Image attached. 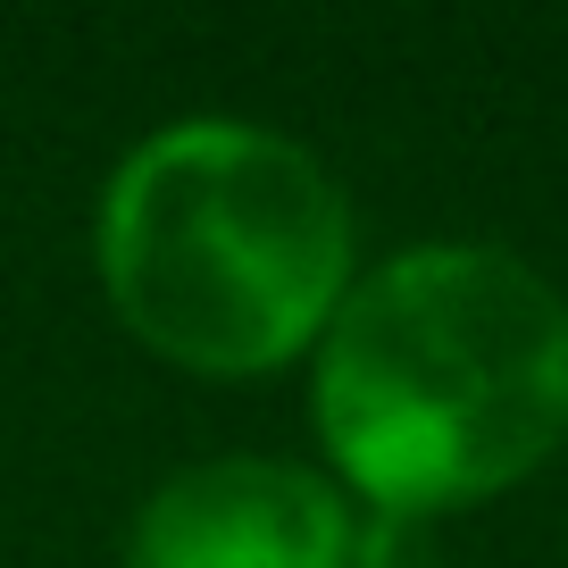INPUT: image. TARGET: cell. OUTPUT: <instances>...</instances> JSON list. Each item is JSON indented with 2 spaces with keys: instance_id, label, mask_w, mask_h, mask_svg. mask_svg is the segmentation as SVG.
<instances>
[{
  "instance_id": "cell-1",
  "label": "cell",
  "mask_w": 568,
  "mask_h": 568,
  "mask_svg": "<svg viewBox=\"0 0 568 568\" xmlns=\"http://www.w3.org/2000/svg\"><path fill=\"white\" fill-rule=\"evenodd\" d=\"M568 435V302L501 243H409L318 335V444L376 518L510 494Z\"/></svg>"
},
{
  "instance_id": "cell-2",
  "label": "cell",
  "mask_w": 568,
  "mask_h": 568,
  "mask_svg": "<svg viewBox=\"0 0 568 568\" xmlns=\"http://www.w3.org/2000/svg\"><path fill=\"white\" fill-rule=\"evenodd\" d=\"M101 293L160 359L260 376L352 293V201L293 134L176 118L118 160L92 217Z\"/></svg>"
},
{
  "instance_id": "cell-3",
  "label": "cell",
  "mask_w": 568,
  "mask_h": 568,
  "mask_svg": "<svg viewBox=\"0 0 568 568\" xmlns=\"http://www.w3.org/2000/svg\"><path fill=\"white\" fill-rule=\"evenodd\" d=\"M352 551L359 518L318 468L226 452L142 501L125 568H352Z\"/></svg>"
}]
</instances>
